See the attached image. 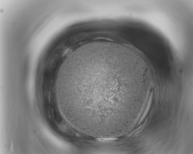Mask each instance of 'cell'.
I'll return each instance as SVG.
<instances>
[{
  "label": "cell",
  "instance_id": "obj_1",
  "mask_svg": "<svg viewBox=\"0 0 193 154\" xmlns=\"http://www.w3.org/2000/svg\"><path fill=\"white\" fill-rule=\"evenodd\" d=\"M108 68L80 72L77 78V107L83 110L81 113L84 112L92 121L105 123L118 120L125 93L123 72L118 66L111 65Z\"/></svg>",
  "mask_w": 193,
  "mask_h": 154
}]
</instances>
